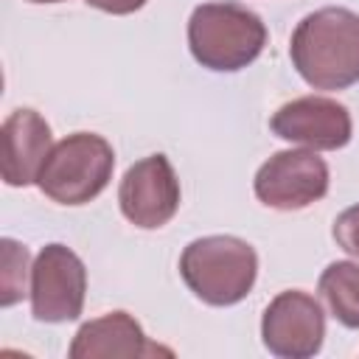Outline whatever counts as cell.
Here are the masks:
<instances>
[{"instance_id":"obj_12","label":"cell","mask_w":359,"mask_h":359,"mask_svg":"<svg viewBox=\"0 0 359 359\" xmlns=\"http://www.w3.org/2000/svg\"><path fill=\"white\" fill-rule=\"evenodd\" d=\"M317 289L334 320H339L345 328H359V264H328L320 275Z\"/></svg>"},{"instance_id":"obj_5","label":"cell","mask_w":359,"mask_h":359,"mask_svg":"<svg viewBox=\"0 0 359 359\" xmlns=\"http://www.w3.org/2000/svg\"><path fill=\"white\" fill-rule=\"evenodd\" d=\"M87 269L65 244H45L31 266V314L39 323H70L84 309Z\"/></svg>"},{"instance_id":"obj_3","label":"cell","mask_w":359,"mask_h":359,"mask_svg":"<svg viewBox=\"0 0 359 359\" xmlns=\"http://www.w3.org/2000/svg\"><path fill=\"white\" fill-rule=\"evenodd\" d=\"M185 286L208 306H233L244 300L258 275L255 250L236 236H205L180 255Z\"/></svg>"},{"instance_id":"obj_6","label":"cell","mask_w":359,"mask_h":359,"mask_svg":"<svg viewBox=\"0 0 359 359\" xmlns=\"http://www.w3.org/2000/svg\"><path fill=\"white\" fill-rule=\"evenodd\" d=\"M255 196L275 210H303L325 196L328 165L311 149L275 151L255 171Z\"/></svg>"},{"instance_id":"obj_15","label":"cell","mask_w":359,"mask_h":359,"mask_svg":"<svg viewBox=\"0 0 359 359\" xmlns=\"http://www.w3.org/2000/svg\"><path fill=\"white\" fill-rule=\"evenodd\" d=\"M84 3H90L93 8H101L107 14H132L146 6V0H84Z\"/></svg>"},{"instance_id":"obj_14","label":"cell","mask_w":359,"mask_h":359,"mask_svg":"<svg viewBox=\"0 0 359 359\" xmlns=\"http://www.w3.org/2000/svg\"><path fill=\"white\" fill-rule=\"evenodd\" d=\"M334 241L353 258H359V205L345 208L334 222Z\"/></svg>"},{"instance_id":"obj_8","label":"cell","mask_w":359,"mask_h":359,"mask_svg":"<svg viewBox=\"0 0 359 359\" xmlns=\"http://www.w3.org/2000/svg\"><path fill=\"white\" fill-rule=\"evenodd\" d=\"M121 213L143 230L168 224L180 208V180L165 154H151L126 168L118 188Z\"/></svg>"},{"instance_id":"obj_11","label":"cell","mask_w":359,"mask_h":359,"mask_svg":"<svg viewBox=\"0 0 359 359\" xmlns=\"http://www.w3.org/2000/svg\"><path fill=\"white\" fill-rule=\"evenodd\" d=\"M160 348L151 345L140 323L126 311H109L84 323L70 345V359H132L149 356Z\"/></svg>"},{"instance_id":"obj_13","label":"cell","mask_w":359,"mask_h":359,"mask_svg":"<svg viewBox=\"0 0 359 359\" xmlns=\"http://www.w3.org/2000/svg\"><path fill=\"white\" fill-rule=\"evenodd\" d=\"M3 269H0V306L8 309L25 294V269H28V250L14 241L3 238Z\"/></svg>"},{"instance_id":"obj_9","label":"cell","mask_w":359,"mask_h":359,"mask_svg":"<svg viewBox=\"0 0 359 359\" xmlns=\"http://www.w3.org/2000/svg\"><path fill=\"white\" fill-rule=\"evenodd\" d=\"M272 132L311 151H334L351 140L353 123L345 104L325 95H303L286 101L269 121Z\"/></svg>"},{"instance_id":"obj_4","label":"cell","mask_w":359,"mask_h":359,"mask_svg":"<svg viewBox=\"0 0 359 359\" xmlns=\"http://www.w3.org/2000/svg\"><path fill=\"white\" fill-rule=\"evenodd\" d=\"M115 151L95 132H73L59 140L39 177V191L59 205H87L112 180Z\"/></svg>"},{"instance_id":"obj_10","label":"cell","mask_w":359,"mask_h":359,"mask_svg":"<svg viewBox=\"0 0 359 359\" xmlns=\"http://www.w3.org/2000/svg\"><path fill=\"white\" fill-rule=\"evenodd\" d=\"M53 149L50 126L36 109H14L3 121V180L11 188L36 182Z\"/></svg>"},{"instance_id":"obj_16","label":"cell","mask_w":359,"mask_h":359,"mask_svg":"<svg viewBox=\"0 0 359 359\" xmlns=\"http://www.w3.org/2000/svg\"><path fill=\"white\" fill-rule=\"evenodd\" d=\"M31 3H62V0H31Z\"/></svg>"},{"instance_id":"obj_7","label":"cell","mask_w":359,"mask_h":359,"mask_svg":"<svg viewBox=\"0 0 359 359\" xmlns=\"http://www.w3.org/2000/svg\"><path fill=\"white\" fill-rule=\"evenodd\" d=\"M261 339L275 356L309 359L323 348L325 314L311 294L286 289L266 306L261 317Z\"/></svg>"},{"instance_id":"obj_1","label":"cell","mask_w":359,"mask_h":359,"mask_svg":"<svg viewBox=\"0 0 359 359\" xmlns=\"http://www.w3.org/2000/svg\"><path fill=\"white\" fill-rule=\"evenodd\" d=\"M300 79L314 90H345L359 81V14L325 6L306 14L289 42Z\"/></svg>"},{"instance_id":"obj_2","label":"cell","mask_w":359,"mask_h":359,"mask_svg":"<svg viewBox=\"0 0 359 359\" xmlns=\"http://www.w3.org/2000/svg\"><path fill=\"white\" fill-rule=\"evenodd\" d=\"M266 45L261 17L238 3H202L188 20V48L194 59L216 73L252 65Z\"/></svg>"}]
</instances>
